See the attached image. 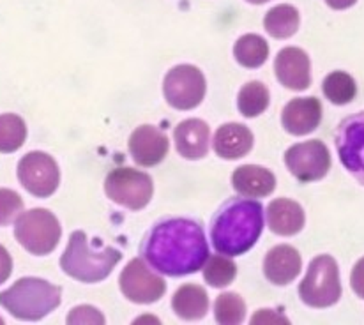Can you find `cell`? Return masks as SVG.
<instances>
[{
	"instance_id": "obj_17",
	"label": "cell",
	"mask_w": 364,
	"mask_h": 325,
	"mask_svg": "<svg viewBox=\"0 0 364 325\" xmlns=\"http://www.w3.org/2000/svg\"><path fill=\"white\" fill-rule=\"evenodd\" d=\"M177 152L186 159H202L209 151L210 131L203 120H182L173 131Z\"/></svg>"
},
{
	"instance_id": "obj_19",
	"label": "cell",
	"mask_w": 364,
	"mask_h": 325,
	"mask_svg": "<svg viewBox=\"0 0 364 325\" xmlns=\"http://www.w3.org/2000/svg\"><path fill=\"white\" fill-rule=\"evenodd\" d=\"M304 221L303 207L294 200L276 198L267 206V225L276 235H296L303 230Z\"/></svg>"
},
{
	"instance_id": "obj_20",
	"label": "cell",
	"mask_w": 364,
	"mask_h": 325,
	"mask_svg": "<svg viewBox=\"0 0 364 325\" xmlns=\"http://www.w3.org/2000/svg\"><path fill=\"white\" fill-rule=\"evenodd\" d=\"M253 149V133L242 124H225L214 134V151L223 159L244 158Z\"/></svg>"
},
{
	"instance_id": "obj_32",
	"label": "cell",
	"mask_w": 364,
	"mask_h": 325,
	"mask_svg": "<svg viewBox=\"0 0 364 325\" xmlns=\"http://www.w3.org/2000/svg\"><path fill=\"white\" fill-rule=\"evenodd\" d=\"M11 272H13V258L7 253L6 247L0 244V284L9 279Z\"/></svg>"
},
{
	"instance_id": "obj_8",
	"label": "cell",
	"mask_w": 364,
	"mask_h": 325,
	"mask_svg": "<svg viewBox=\"0 0 364 325\" xmlns=\"http://www.w3.org/2000/svg\"><path fill=\"white\" fill-rule=\"evenodd\" d=\"M205 78L195 65L182 64L168 71L163 83V92L170 107L177 110H193L205 96Z\"/></svg>"
},
{
	"instance_id": "obj_35",
	"label": "cell",
	"mask_w": 364,
	"mask_h": 325,
	"mask_svg": "<svg viewBox=\"0 0 364 325\" xmlns=\"http://www.w3.org/2000/svg\"><path fill=\"white\" fill-rule=\"evenodd\" d=\"M247 2H251V4H264V2H269V0H247Z\"/></svg>"
},
{
	"instance_id": "obj_36",
	"label": "cell",
	"mask_w": 364,
	"mask_h": 325,
	"mask_svg": "<svg viewBox=\"0 0 364 325\" xmlns=\"http://www.w3.org/2000/svg\"><path fill=\"white\" fill-rule=\"evenodd\" d=\"M0 324H4V320H2V319H0Z\"/></svg>"
},
{
	"instance_id": "obj_28",
	"label": "cell",
	"mask_w": 364,
	"mask_h": 325,
	"mask_svg": "<svg viewBox=\"0 0 364 325\" xmlns=\"http://www.w3.org/2000/svg\"><path fill=\"white\" fill-rule=\"evenodd\" d=\"M214 316L216 322L221 325H237L241 324L246 316V304L237 294H227L218 295L216 304H214Z\"/></svg>"
},
{
	"instance_id": "obj_9",
	"label": "cell",
	"mask_w": 364,
	"mask_h": 325,
	"mask_svg": "<svg viewBox=\"0 0 364 325\" xmlns=\"http://www.w3.org/2000/svg\"><path fill=\"white\" fill-rule=\"evenodd\" d=\"M20 184L38 198H48L57 191L60 171L55 159L45 152H28L18 163Z\"/></svg>"
},
{
	"instance_id": "obj_26",
	"label": "cell",
	"mask_w": 364,
	"mask_h": 325,
	"mask_svg": "<svg viewBox=\"0 0 364 325\" xmlns=\"http://www.w3.org/2000/svg\"><path fill=\"white\" fill-rule=\"evenodd\" d=\"M237 276V265L227 255H214L203 265V277L214 288L228 287Z\"/></svg>"
},
{
	"instance_id": "obj_33",
	"label": "cell",
	"mask_w": 364,
	"mask_h": 325,
	"mask_svg": "<svg viewBox=\"0 0 364 325\" xmlns=\"http://www.w3.org/2000/svg\"><path fill=\"white\" fill-rule=\"evenodd\" d=\"M262 322H285L289 324V320L283 319V316H274L272 315V311H269V309H260V311L257 313V315L251 319V324H262Z\"/></svg>"
},
{
	"instance_id": "obj_2",
	"label": "cell",
	"mask_w": 364,
	"mask_h": 325,
	"mask_svg": "<svg viewBox=\"0 0 364 325\" xmlns=\"http://www.w3.org/2000/svg\"><path fill=\"white\" fill-rule=\"evenodd\" d=\"M264 230V206L257 200L225 202L210 225V240L218 253L239 257L257 244Z\"/></svg>"
},
{
	"instance_id": "obj_14",
	"label": "cell",
	"mask_w": 364,
	"mask_h": 325,
	"mask_svg": "<svg viewBox=\"0 0 364 325\" xmlns=\"http://www.w3.org/2000/svg\"><path fill=\"white\" fill-rule=\"evenodd\" d=\"M274 71L282 85L290 90H304L311 83L309 57L301 48H283L274 60Z\"/></svg>"
},
{
	"instance_id": "obj_34",
	"label": "cell",
	"mask_w": 364,
	"mask_h": 325,
	"mask_svg": "<svg viewBox=\"0 0 364 325\" xmlns=\"http://www.w3.org/2000/svg\"><path fill=\"white\" fill-rule=\"evenodd\" d=\"M358 2V0H326V4L329 7H333V9H348V7H352L354 4Z\"/></svg>"
},
{
	"instance_id": "obj_24",
	"label": "cell",
	"mask_w": 364,
	"mask_h": 325,
	"mask_svg": "<svg viewBox=\"0 0 364 325\" xmlns=\"http://www.w3.org/2000/svg\"><path fill=\"white\" fill-rule=\"evenodd\" d=\"M322 90L323 96L333 105H347L358 94V85H355L354 78L348 73L334 71L326 76Z\"/></svg>"
},
{
	"instance_id": "obj_15",
	"label": "cell",
	"mask_w": 364,
	"mask_h": 325,
	"mask_svg": "<svg viewBox=\"0 0 364 325\" xmlns=\"http://www.w3.org/2000/svg\"><path fill=\"white\" fill-rule=\"evenodd\" d=\"M322 105L316 97H296L290 101L282 113V124L287 133L303 137L320 126Z\"/></svg>"
},
{
	"instance_id": "obj_25",
	"label": "cell",
	"mask_w": 364,
	"mask_h": 325,
	"mask_svg": "<svg viewBox=\"0 0 364 325\" xmlns=\"http://www.w3.org/2000/svg\"><path fill=\"white\" fill-rule=\"evenodd\" d=\"M27 140V126L23 119L14 113L0 115V152H16Z\"/></svg>"
},
{
	"instance_id": "obj_21",
	"label": "cell",
	"mask_w": 364,
	"mask_h": 325,
	"mask_svg": "<svg viewBox=\"0 0 364 325\" xmlns=\"http://www.w3.org/2000/svg\"><path fill=\"white\" fill-rule=\"evenodd\" d=\"M172 308L182 320H200L209 311L207 292L198 284H184L176 292L172 299Z\"/></svg>"
},
{
	"instance_id": "obj_27",
	"label": "cell",
	"mask_w": 364,
	"mask_h": 325,
	"mask_svg": "<svg viewBox=\"0 0 364 325\" xmlns=\"http://www.w3.org/2000/svg\"><path fill=\"white\" fill-rule=\"evenodd\" d=\"M239 112L244 117H258L269 107V90L264 83L250 82L242 87L237 100Z\"/></svg>"
},
{
	"instance_id": "obj_23",
	"label": "cell",
	"mask_w": 364,
	"mask_h": 325,
	"mask_svg": "<svg viewBox=\"0 0 364 325\" xmlns=\"http://www.w3.org/2000/svg\"><path fill=\"white\" fill-rule=\"evenodd\" d=\"M235 60L247 69H257L267 60L269 45L257 34H246L237 39L234 46Z\"/></svg>"
},
{
	"instance_id": "obj_10",
	"label": "cell",
	"mask_w": 364,
	"mask_h": 325,
	"mask_svg": "<svg viewBox=\"0 0 364 325\" xmlns=\"http://www.w3.org/2000/svg\"><path fill=\"white\" fill-rule=\"evenodd\" d=\"M285 164L297 181H320L326 177L331 168L329 149L320 140L296 144L285 152Z\"/></svg>"
},
{
	"instance_id": "obj_4",
	"label": "cell",
	"mask_w": 364,
	"mask_h": 325,
	"mask_svg": "<svg viewBox=\"0 0 364 325\" xmlns=\"http://www.w3.org/2000/svg\"><path fill=\"white\" fill-rule=\"evenodd\" d=\"M121 258V251L110 246L100 251L92 250L85 233L78 230L69 237V243L60 258V267L73 279L82 283H97L110 276Z\"/></svg>"
},
{
	"instance_id": "obj_16",
	"label": "cell",
	"mask_w": 364,
	"mask_h": 325,
	"mask_svg": "<svg viewBox=\"0 0 364 325\" xmlns=\"http://www.w3.org/2000/svg\"><path fill=\"white\" fill-rule=\"evenodd\" d=\"M301 267H303V260L296 247L287 246H276L265 255L264 258V274L272 284H285L292 283L297 276H299Z\"/></svg>"
},
{
	"instance_id": "obj_12",
	"label": "cell",
	"mask_w": 364,
	"mask_h": 325,
	"mask_svg": "<svg viewBox=\"0 0 364 325\" xmlns=\"http://www.w3.org/2000/svg\"><path fill=\"white\" fill-rule=\"evenodd\" d=\"M340 161L364 186V112L341 120L336 129Z\"/></svg>"
},
{
	"instance_id": "obj_1",
	"label": "cell",
	"mask_w": 364,
	"mask_h": 325,
	"mask_svg": "<svg viewBox=\"0 0 364 325\" xmlns=\"http://www.w3.org/2000/svg\"><path fill=\"white\" fill-rule=\"evenodd\" d=\"M141 255L152 269L177 277L203 269L209 246L198 223L188 218H170L159 221L145 235Z\"/></svg>"
},
{
	"instance_id": "obj_13",
	"label": "cell",
	"mask_w": 364,
	"mask_h": 325,
	"mask_svg": "<svg viewBox=\"0 0 364 325\" xmlns=\"http://www.w3.org/2000/svg\"><path fill=\"white\" fill-rule=\"evenodd\" d=\"M168 138L154 126H140L129 138V152L140 166H156L168 154Z\"/></svg>"
},
{
	"instance_id": "obj_5",
	"label": "cell",
	"mask_w": 364,
	"mask_h": 325,
	"mask_svg": "<svg viewBox=\"0 0 364 325\" xmlns=\"http://www.w3.org/2000/svg\"><path fill=\"white\" fill-rule=\"evenodd\" d=\"M299 297L309 308H329L341 297V283L338 264L329 255L313 258L299 284Z\"/></svg>"
},
{
	"instance_id": "obj_7",
	"label": "cell",
	"mask_w": 364,
	"mask_h": 325,
	"mask_svg": "<svg viewBox=\"0 0 364 325\" xmlns=\"http://www.w3.org/2000/svg\"><path fill=\"white\" fill-rule=\"evenodd\" d=\"M105 191L108 198L131 211H140L151 202L154 184L147 174L134 168H117L107 175Z\"/></svg>"
},
{
	"instance_id": "obj_18",
	"label": "cell",
	"mask_w": 364,
	"mask_h": 325,
	"mask_svg": "<svg viewBox=\"0 0 364 325\" xmlns=\"http://www.w3.org/2000/svg\"><path fill=\"white\" fill-rule=\"evenodd\" d=\"M234 189L244 198H262L274 191L276 177L267 168L257 164H244L232 175Z\"/></svg>"
},
{
	"instance_id": "obj_22",
	"label": "cell",
	"mask_w": 364,
	"mask_h": 325,
	"mask_svg": "<svg viewBox=\"0 0 364 325\" xmlns=\"http://www.w3.org/2000/svg\"><path fill=\"white\" fill-rule=\"evenodd\" d=\"M264 27L272 38L276 39H287L294 36L299 28V13L294 6H276L265 14Z\"/></svg>"
},
{
	"instance_id": "obj_6",
	"label": "cell",
	"mask_w": 364,
	"mask_h": 325,
	"mask_svg": "<svg viewBox=\"0 0 364 325\" xmlns=\"http://www.w3.org/2000/svg\"><path fill=\"white\" fill-rule=\"evenodd\" d=\"M62 228L59 219L48 209H32L20 214L14 225V237L31 255L45 257L59 244Z\"/></svg>"
},
{
	"instance_id": "obj_11",
	"label": "cell",
	"mask_w": 364,
	"mask_h": 325,
	"mask_svg": "<svg viewBox=\"0 0 364 325\" xmlns=\"http://www.w3.org/2000/svg\"><path fill=\"white\" fill-rule=\"evenodd\" d=\"M124 297L136 304H152L165 295L166 284L163 277L154 274L141 258H133L119 277Z\"/></svg>"
},
{
	"instance_id": "obj_3",
	"label": "cell",
	"mask_w": 364,
	"mask_h": 325,
	"mask_svg": "<svg viewBox=\"0 0 364 325\" xmlns=\"http://www.w3.org/2000/svg\"><path fill=\"white\" fill-rule=\"evenodd\" d=\"M60 301V287L39 277H21L13 287L0 292V306L14 319L28 322L45 319L59 308Z\"/></svg>"
},
{
	"instance_id": "obj_29",
	"label": "cell",
	"mask_w": 364,
	"mask_h": 325,
	"mask_svg": "<svg viewBox=\"0 0 364 325\" xmlns=\"http://www.w3.org/2000/svg\"><path fill=\"white\" fill-rule=\"evenodd\" d=\"M23 211V200L16 191L0 189V226H7Z\"/></svg>"
},
{
	"instance_id": "obj_31",
	"label": "cell",
	"mask_w": 364,
	"mask_h": 325,
	"mask_svg": "<svg viewBox=\"0 0 364 325\" xmlns=\"http://www.w3.org/2000/svg\"><path fill=\"white\" fill-rule=\"evenodd\" d=\"M350 284L355 294H358V297L364 299V257L352 269Z\"/></svg>"
},
{
	"instance_id": "obj_30",
	"label": "cell",
	"mask_w": 364,
	"mask_h": 325,
	"mask_svg": "<svg viewBox=\"0 0 364 325\" xmlns=\"http://www.w3.org/2000/svg\"><path fill=\"white\" fill-rule=\"evenodd\" d=\"M68 324H71V325H82V324L103 325L105 316L101 315L96 308H92V306H76V308L68 315Z\"/></svg>"
}]
</instances>
